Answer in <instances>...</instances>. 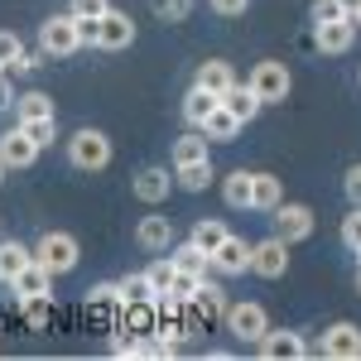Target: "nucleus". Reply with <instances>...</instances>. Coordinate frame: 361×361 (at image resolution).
<instances>
[{
    "instance_id": "f257e3e1",
    "label": "nucleus",
    "mask_w": 361,
    "mask_h": 361,
    "mask_svg": "<svg viewBox=\"0 0 361 361\" xmlns=\"http://www.w3.org/2000/svg\"><path fill=\"white\" fill-rule=\"evenodd\" d=\"M39 49L49 58H68L82 49V39H78V15L73 10H63V15H54V20H44L39 25Z\"/></svg>"
},
{
    "instance_id": "f03ea898",
    "label": "nucleus",
    "mask_w": 361,
    "mask_h": 361,
    "mask_svg": "<svg viewBox=\"0 0 361 361\" xmlns=\"http://www.w3.org/2000/svg\"><path fill=\"white\" fill-rule=\"evenodd\" d=\"M78 241L68 236V231H44L39 241H34V260L39 265H49L54 275H68V270H78Z\"/></svg>"
},
{
    "instance_id": "7ed1b4c3",
    "label": "nucleus",
    "mask_w": 361,
    "mask_h": 361,
    "mask_svg": "<svg viewBox=\"0 0 361 361\" xmlns=\"http://www.w3.org/2000/svg\"><path fill=\"white\" fill-rule=\"evenodd\" d=\"M68 159L78 169H106L111 164V140H106V130H92V126H82L78 135L68 140Z\"/></svg>"
},
{
    "instance_id": "20e7f679",
    "label": "nucleus",
    "mask_w": 361,
    "mask_h": 361,
    "mask_svg": "<svg viewBox=\"0 0 361 361\" xmlns=\"http://www.w3.org/2000/svg\"><path fill=\"white\" fill-rule=\"evenodd\" d=\"M250 92L265 102V106H275V102H284L289 97V87H294V78H289V68L284 63H275V58H265V63H255L250 68Z\"/></svg>"
},
{
    "instance_id": "39448f33",
    "label": "nucleus",
    "mask_w": 361,
    "mask_h": 361,
    "mask_svg": "<svg viewBox=\"0 0 361 361\" xmlns=\"http://www.w3.org/2000/svg\"><path fill=\"white\" fill-rule=\"evenodd\" d=\"M222 323H226V333L236 337V342H246V347H255L260 337L270 333V313L260 304H231Z\"/></svg>"
},
{
    "instance_id": "423d86ee",
    "label": "nucleus",
    "mask_w": 361,
    "mask_h": 361,
    "mask_svg": "<svg viewBox=\"0 0 361 361\" xmlns=\"http://www.w3.org/2000/svg\"><path fill=\"white\" fill-rule=\"evenodd\" d=\"M250 270L260 279H279L289 270V241L284 236H265V241H255L250 246Z\"/></svg>"
},
{
    "instance_id": "0eeeda50",
    "label": "nucleus",
    "mask_w": 361,
    "mask_h": 361,
    "mask_svg": "<svg viewBox=\"0 0 361 361\" xmlns=\"http://www.w3.org/2000/svg\"><path fill=\"white\" fill-rule=\"evenodd\" d=\"M313 207H304V202H279L275 207V236H284L289 246L294 241H308L313 236Z\"/></svg>"
},
{
    "instance_id": "6e6552de",
    "label": "nucleus",
    "mask_w": 361,
    "mask_h": 361,
    "mask_svg": "<svg viewBox=\"0 0 361 361\" xmlns=\"http://www.w3.org/2000/svg\"><path fill=\"white\" fill-rule=\"evenodd\" d=\"M357 15H342L333 25H313V49L318 54H347L352 44H357Z\"/></svg>"
},
{
    "instance_id": "1a4fd4ad",
    "label": "nucleus",
    "mask_w": 361,
    "mask_h": 361,
    "mask_svg": "<svg viewBox=\"0 0 361 361\" xmlns=\"http://www.w3.org/2000/svg\"><path fill=\"white\" fill-rule=\"evenodd\" d=\"M318 357H333V361H357L361 357V328L357 323H333L323 342H318Z\"/></svg>"
},
{
    "instance_id": "9d476101",
    "label": "nucleus",
    "mask_w": 361,
    "mask_h": 361,
    "mask_svg": "<svg viewBox=\"0 0 361 361\" xmlns=\"http://www.w3.org/2000/svg\"><path fill=\"white\" fill-rule=\"evenodd\" d=\"M255 347H260L265 361H299V357H308V342L299 333H289V328H270Z\"/></svg>"
},
{
    "instance_id": "9b49d317",
    "label": "nucleus",
    "mask_w": 361,
    "mask_h": 361,
    "mask_svg": "<svg viewBox=\"0 0 361 361\" xmlns=\"http://www.w3.org/2000/svg\"><path fill=\"white\" fill-rule=\"evenodd\" d=\"M178 178H169V169H159V164H149V169H140L135 178H130V193L140 197V202H149V207H159L169 197V188H173Z\"/></svg>"
},
{
    "instance_id": "f8f14e48",
    "label": "nucleus",
    "mask_w": 361,
    "mask_h": 361,
    "mask_svg": "<svg viewBox=\"0 0 361 361\" xmlns=\"http://www.w3.org/2000/svg\"><path fill=\"white\" fill-rule=\"evenodd\" d=\"M130 44H135V25H130V15L106 10V15L97 20V49H130Z\"/></svg>"
},
{
    "instance_id": "ddd939ff",
    "label": "nucleus",
    "mask_w": 361,
    "mask_h": 361,
    "mask_svg": "<svg viewBox=\"0 0 361 361\" xmlns=\"http://www.w3.org/2000/svg\"><path fill=\"white\" fill-rule=\"evenodd\" d=\"M0 159H5V169H29L39 159V145L25 135V126H15V130L0 135Z\"/></svg>"
},
{
    "instance_id": "4468645a",
    "label": "nucleus",
    "mask_w": 361,
    "mask_h": 361,
    "mask_svg": "<svg viewBox=\"0 0 361 361\" xmlns=\"http://www.w3.org/2000/svg\"><path fill=\"white\" fill-rule=\"evenodd\" d=\"M212 270H217V275H246L250 270V241L226 236L222 246L212 250Z\"/></svg>"
},
{
    "instance_id": "2eb2a0df",
    "label": "nucleus",
    "mask_w": 361,
    "mask_h": 361,
    "mask_svg": "<svg viewBox=\"0 0 361 361\" xmlns=\"http://www.w3.org/2000/svg\"><path fill=\"white\" fill-rule=\"evenodd\" d=\"M10 289H15V299H34V294H54V270L49 265H39V260H29L20 275L10 279Z\"/></svg>"
},
{
    "instance_id": "dca6fc26",
    "label": "nucleus",
    "mask_w": 361,
    "mask_h": 361,
    "mask_svg": "<svg viewBox=\"0 0 361 361\" xmlns=\"http://www.w3.org/2000/svg\"><path fill=\"white\" fill-rule=\"evenodd\" d=\"M135 241H140L145 250H169V246H173V217H159V212L140 217Z\"/></svg>"
},
{
    "instance_id": "f3484780",
    "label": "nucleus",
    "mask_w": 361,
    "mask_h": 361,
    "mask_svg": "<svg viewBox=\"0 0 361 361\" xmlns=\"http://www.w3.org/2000/svg\"><path fill=\"white\" fill-rule=\"evenodd\" d=\"M222 106H226L231 116H236L241 126H246V121H255V111H260L265 102H260V97L250 92V82H231V87L222 92Z\"/></svg>"
},
{
    "instance_id": "a211bd4d",
    "label": "nucleus",
    "mask_w": 361,
    "mask_h": 361,
    "mask_svg": "<svg viewBox=\"0 0 361 361\" xmlns=\"http://www.w3.org/2000/svg\"><path fill=\"white\" fill-rule=\"evenodd\" d=\"M279 202H284V183L275 173H250V207L255 212H275Z\"/></svg>"
},
{
    "instance_id": "6ab92c4d",
    "label": "nucleus",
    "mask_w": 361,
    "mask_h": 361,
    "mask_svg": "<svg viewBox=\"0 0 361 361\" xmlns=\"http://www.w3.org/2000/svg\"><path fill=\"white\" fill-rule=\"evenodd\" d=\"M217 106H222V97H217V92H207V87H188V97H183V121H188V126H197V130H202V121H207V116L217 111Z\"/></svg>"
},
{
    "instance_id": "aec40b11",
    "label": "nucleus",
    "mask_w": 361,
    "mask_h": 361,
    "mask_svg": "<svg viewBox=\"0 0 361 361\" xmlns=\"http://www.w3.org/2000/svg\"><path fill=\"white\" fill-rule=\"evenodd\" d=\"M169 260H173L178 270H193V275H207V270H212V255L197 246L193 236H188V241H178V246H169Z\"/></svg>"
},
{
    "instance_id": "412c9836",
    "label": "nucleus",
    "mask_w": 361,
    "mask_h": 361,
    "mask_svg": "<svg viewBox=\"0 0 361 361\" xmlns=\"http://www.w3.org/2000/svg\"><path fill=\"white\" fill-rule=\"evenodd\" d=\"M197 87H207V92H217L222 97L226 87L236 82V73H231V63H222V58H207V63H197Z\"/></svg>"
},
{
    "instance_id": "4be33fe9",
    "label": "nucleus",
    "mask_w": 361,
    "mask_h": 361,
    "mask_svg": "<svg viewBox=\"0 0 361 361\" xmlns=\"http://www.w3.org/2000/svg\"><path fill=\"white\" fill-rule=\"evenodd\" d=\"M29 260H34V246H25V241H0V284H10Z\"/></svg>"
},
{
    "instance_id": "5701e85b",
    "label": "nucleus",
    "mask_w": 361,
    "mask_h": 361,
    "mask_svg": "<svg viewBox=\"0 0 361 361\" xmlns=\"http://www.w3.org/2000/svg\"><path fill=\"white\" fill-rule=\"evenodd\" d=\"M173 178H178L183 193H202L217 173H212V159H197V164H178V169H173Z\"/></svg>"
},
{
    "instance_id": "b1692460",
    "label": "nucleus",
    "mask_w": 361,
    "mask_h": 361,
    "mask_svg": "<svg viewBox=\"0 0 361 361\" xmlns=\"http://www.w3.org/2000/svg\"><path fill=\"white\" fill-rule=\"evenodd\" d=\"M39 116H54V97L49 92H20L15 97V121H39Z\"/></svg>"
},
{
    "instance_id": "393cba45",
    "label": "nucleus",
    "mask_w": 361,
    "mask_h": 361,
    "mask_svg": "<svg viewBox=\"0 0 361 361\" xmlns=\"http://www.w3.org/2000/svg\"><path fill=\"white\" fill-rule=\"evenodd\" d=\"M20 313H25L29 328H49V323H54V294H34V299H20Z\"/></svg>"
},
{
    "instance_id": "a878e982",
    "label": "nucleus",
    "mask_w": 361,
    "mask_h": 361,
    "mask_svg": "<svg viewBox=\"0 0 361 361\" xmlns=\"http://www.w3.org/2000/svg\"><path fill=\"white\" fill-rule=\"evenodd\" d=\"M222 197H226V207H250V173L246 169H231V173H226Z\"/></svg>"
},
{
    "instance_id": "bb28decb",
    "label": "nucleus",
    "mask_w": 361,
    "mask_h": 361,
    "mask_svg": "<svg viewBox=\"0 0 361 361\" xmlns=\"http://www.w3.org/2000/svg\"><path fill=\"white\" fill-rule=\"evenodd\" d=\"M236 130H241V121L226 111V106H217V111L202 121V135L207 140H236Z\"/></svg>"
},
{
    "instance_id": "cd10ccee",
    "label": "nucleus",
    "mask_w": 361,
    "mask_h": 361,
    "mask_svg": "<svg viewBox=\"0 0 361 361\" xmlns=\"http://www.w3.org/2000/svg\"><path fill=\"white\" fill-rule=\"evenodd\" d=\"M197 159H207V135L173 140V169H178V164H197Z\"/></svg>"
},
{
    "instance_id": "c85d7f7f",
    "label": "nucleus",
    "mask_w": 361,
    "mask_h": 361,
    "mask_svg": "<svg viewBox=\"0 0 361 361\" xmlns=\"http://www.w3.org/2000/svg\"><path fill=\"white\" fill-rule=\"evenodd\" d=\"M87 304H92V308H106V313H116V308L126 304V294H121V279H106V284L87 289Z\"/></svg>"
},
{
    "instance_id": "c756f323",
    "label": "nucleus",
    "mask_w": 361,
    "mask_h": 361,
    "mask_svg": "<svg viewBox=\"0 0 361 361\" xmlns=\"http://www.w3.org/2000/svg\"><path fill=\"white\" fill-rule=\"evenodd\" d=\"M226 236H231V231H226V226L217 222V217H202V222L193 226V241H197V246H202V250H207V255H212V250L222 246Z\"/></svg>"
},
{
    "instance_id": "7c9ffc66",
    "label": "nucleus",
    "mask_w": 361,
    "mask_h": 361,
    "mask_svg": "<svg viewBox=\"0 0 361 361\" xmlns=\"http://www.w3.org/2000/svg\"><path fill=\"white\" fill-rule=\"evenodd\" d=\"M20 126H25V135L34 140L39 149H49L58 140V116H39V121H20Z\"/></svg>"
},
{
    "instance_id": "2f4dec72",
    "label": "nucleus",
    "mask_w": 361,
    "mask_h": 361,
    "mask_svg": "<svg viewBox=\"0 0 361 361\" xmlns=\"http://www.w3.org/2000/svg\"><path fill=\"white\" fill-rule=\"evenodd\" d=\"M149 5H154V15H159L164 25H178V20L193 15V0H149Z\"/></svg>"
},
{
    "instance_id": "473e14b6",
    "label": "nucleus",
    "mask_w": 361,
    "mask_h": 361,
    "mask_svg": "<svg viewBox=\"0 0 361 361\" xmlns=\"http://www.w3.org/2000/svg\"><path fill=\"white\" fill-rule=\"evenodd\" d=\"M145 275H149V284H154V294H169V284H173V275H178V265H173L169 255H159Z\"/></svg>"
},
{
    "instance_id": "72a5a7b5",
    "label": "nucleus",
    "mask_w": 361,
    "mask_h": 361,
    "mask_svg": "<svg viewBox=\"0 0 361 361\" xmlns=\"http://www.w3.org/2000/svg\"><path fill=\"white\" fill-rule=\"evenodd\" d=\"M121 294H126V304H130V299H159L145 270H140V275H126V279H121Z\"/></svg>"
},
{
    "instance_id": "f704fd0d",
    "label": "nucleus",
    "mask_w": 361,
    "mask_h": 361,
    "mask_svg": "<svg viewBox=\"0 0 361 361\" xmlns=\"http://www.w3.org/2000/svg\"><path fill=\"white\" fill-rule=\"evenodd\" d=\"M202 279H207V275H193V270H178V275H173V284H169V294H173L178 304H188V299L197 294V284H202Z\"/></svg>"
},
{
    "instance_id": "c9c22d12",
    "label": "nucleus",
    "mask_w": 361,
    "mask_h": 361,
    "mask_svg": "<svg viewBox=\"0 0 361 361\" xmlns=\"http://www.w3.org/2000/svg\"><path fill=\"white\" fill-rule=\"evenodd\" d=\"M20 58H25V44H20V34H15V29H0V63H5V68H15Z\"/></svg>"
},
{
    "instance_id": "e433bc0d",
    "label": "nucleus",
    "mask_w": 361,
    "mask_h": 361,
    "mask_svg": "<svg viewBox=\"0 0 361 361\" xmlns=\"http://www.w3.org/2000/svg\"><path fill=\"white\" fill-rule=\"evenodd\" d=\"M342 246L361 250V207H352V212L342 217Z\"/></svg>"
},
{
    "instance_id": "4c0bfd02",
    "label": "nucleus",
    "mask_w": 361,
    "mask_h": 361,
    "mask_svg": "<svg viewBox=\"0 0 361 361\" xmlns=\"http://www.w3.org/2000/svg\"><path fill=\"white\" fill-rule=\"evenodd\" d=\"M347 10H342V0H313V25H333L342 20Z\"/></svg>"
},
{
    "instance_id": "58836bf2",
    "label": "nucleus",
    "mask_w": 361,
    "mask_h": 361,
    "mask_svg": "<svg viewBox=\"0 0 361 361\" xmlns=\"http://www.w3.org/2000/svg\"><path fill=\"white\" fill-rule=\"evenodd\" d=\"M68 10H73V15H82V20H102L111 5H106V0H68Z\"/></svg>"
},
{
    "instance_id": "ea45409f",
    "label": "nucleus",
    "mask_w": 361,
    "mask_h": 361,
    "mask_svg": "<svg viewBox=\"0 0 361 361\" xmlns=\"http://www.w3.org/2000/svg\"><path fill=\"white\" fill-rule=\"evenodd\" d=\"M347 197H352V207H361V164L347 169Z\"/></svg>"
},
{
    "instance_id": "a19ab883",
    "label": "nucleus",
    "mask_w": 361,
    "mask_h": 361,
    "mask_svg": "<svg viewBox=\"0 0 361 361\" xmlns=\"http://www.w3.org/2000/svg\"><path fill=\"white\" fill-rule=\"evenodd\" d=\"M44 58H49L44 49H39V54H29V49H25V58H20V63H15L10 73H34V68H44Z\"/></svg>"
},
{
    "instance_id": "79ce46f5",
    "label": "nucleus",
    "mask_w": 361,
    "mask_h": 361,
    "mask_svg": "<svg viewBox=\"0 0 361 361\" xmlns=\"http://www.w3.org/2000/svg\"><path fill=\"white\" fill-rule=\"evenodd\" d=\"M246 5H250V0H212L217 15H246Z\"/></svg>"
},
{
    "instance_id": "37998d69",
    "label": "nucleus",
    "mask_w": 361,
    "mask_h": 361,
    "mask_svg": "<svg viewBox=\"0 0 361 361\" xmlns=\"http://www.w3.org/2000/svg\"><path fill=\"white\" fill-rule=\"evenodd\" d=\"M78 39H82V49L97 44V20H82V15H78Z\"/></svg>"
},
{
    "instance_id": "c03bdc74",
    "label": "nucleus",
    "mask_w": 361,
    "mask_h": 361,
    "mask_svg": "<svg viewBox=\"0 0 361 361\" xmlns=\"http://www.w3.org/2000/svg\"><path fill=\"white\" fill-rule=\"evenodd\" d=\"M15 106V87H10V73L0 78V111H10Z\"/></svg>"
},
{
    "instance_id": "a18cd8bd",
    "label": "nucleus",
    "mask_w": 361,
    "mask_h": 361,
    "mask_svg": "<svg viewBox=\"0 0 361 361\" xmlns=\"http://www.w3.org/2000/svg\"><path fill=\"white\" fill-rule=\"evenodd\" d=\"M342 10H347V15H357V10H361V0H342Z\"/></svg>"
},
{
    "instance_id": "49530a36",
    "label": "nucleus",
    "mask_w": 361,
    "mask_h": 361,
    "mask_svg": "<svg viewBox=\"0 0 361 361\" xmlns=\"http://www.w3.org/2000/svg\"><path fill=\"white\" fill-rule=\"evenodd\" d=\"M0 183H5V159H0Z\"/></svg>"
},
{
    "instance_id": "de8ad7c7",
    "label": "nucleus",
    "mask_w": 361,
    "mask_h": 361,
    "mask_svg": "<svg viewBox=\"0 0 361 361\" xmlns=\"http://www.w3.org/2000/svg\"><path fill=\"white\" fill-rule=\"evenodd\" d=\"M5 73H10V68H5V63H0V78H5Z\"/></svg>"
},
{
    "instance_id": "09e8293b",
    "label": "nucleus",
    "mask_w": 361,
    "mask_h": 361,
    "mask_svg": "<svg viewBox=\"0 0 361 361\" xmlns=\"http://www.w3.org/2000/svg\"><path fill=\"white\" fill-rule=\"evenodd\" d=\"M357 29H361V10H357Z\"/></svg>"
},
{
    "instance_id": "8fccbe9b",
    "label": "nucleus",
    "mask_w": 361,
    "mask_h": 361,
    "mask_svg": "<svg viewBox=\"0 0 361 361\" xmlns=\"http://www.w3.org/2000/svg\"><path fill=\"white\" fill-rule=\"evenodd\" d=\"M357 289H361V275H357Z\"/></svg>"
},
{
    "instance_id": "3c124183",
    "label": "nucleus",
    "mask_w": 361,
    "mask_h": 361,
    "mask_svg": "<svg viewBox=\"0 0 361 361\" xmlns=\"http://www.w3.org/2000/svg\"><path fill=\"white\" fill-rule=\"evenodd\" d=\"M357 260H361V250H357Z\"/></svg>"
}]
</instances>
